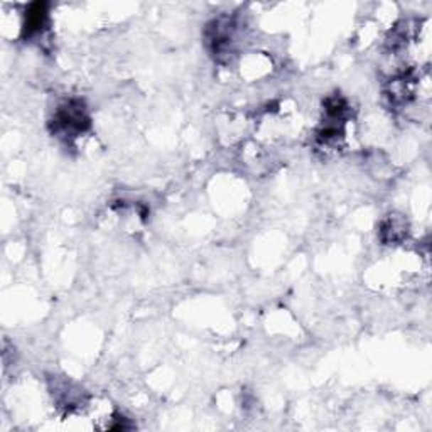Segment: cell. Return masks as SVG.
Segmentation results:
<instances>
[{"label":"cell","mask_w":432,"mask_h":432,"mask_svg":"<svg viewBox=\"0 0 432 432\" xmlns=\"http://www.w3.org/2000/svg\"><path fill=\"white\" fill-rule=\"evenodd\" d=\"M88 117L80 102H70L61 107L54 117V129L63 135H76L88 127Z\"/></svg>","instance_id":"cell-1"},{"label":"cell","mask_w":432,"mask_h":432,"mask_svg":"<svg viewBox=\"0 0 432 432\" xmlns=\"http://www.w3.org/2000/svg\"><path fill=\"white\" fill-rule=\"evenodd\" d=\"M44 17H46V12H44V4H34L33 7H31L29 14H27V24L26 29L27 33H34V31H38L41 26H43Z\"/></svg>","instance_id":"cell-2"}]
</instances>
